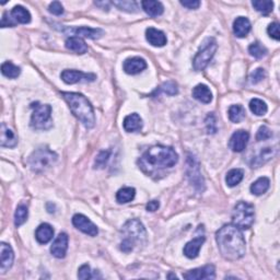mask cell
<instances>
[{"label":"cell","mask_w":280,"mask_h":280,"mask_svg":"<svg viewBox=\"0 0 280 280\" xmlns=\"http://www.w3.org/2000/svg\"><path fill=\"white\" fill-rule=\"evenodd\" d=\"M218 248L223 258L234 262L245 254V239L242 231L234 225L223 226L216 233Z\"/></svg>","instance_id":"6da1fadb"},{"label":"cell","mask_w":280,"mask_h":280,"mask_svg":"<svg viewBox=\"0 0 280 280\" xmlns=\"http://www.w3.org/2000/svg\"><path fill=\"white\" fill-rule=\"evenodd\" d=\"M178 161L179 156L175 150L165 146H156L144 153L139 160V165L145 173L152 174L158 170L174 166Z\"/></svg>","instance_id":"7a4b0ae2"},{"label":"cell","mask_w":280,"mask_h":280,"mask_svg":"<svg viewBox=\"0 0 280 280\" xmlns=\"http://www.w3.org/2000/svg\"><path fill=\"white\" fill-rule=\"evenodd\" d=\"M64 100L68 103L69 109L78 118L83 126L91 129L96 125V115L91 103L88 99L80 93L76 92H62Z\"/></svg>","instance_id":"3957f363"},{"label":"cell","mask_w":280,"mask_h":280,"mask_svg":"<svg viewBox=\"0 0 280 280\" xmlns=\"http://www.w3.org/2000/svg\"><path fill=\"white\" fill-rule=\"evenodd\" d=\"M122 233L123 240L120 242V249L124 253L133 251L136 247L145 242L146 236H147L144 225L138 219H132L125 223Z\"/></svg>","instance_id":"277c9868"},{"label":"cell","mask_w":280,"mask_h":280,"mask_svg":"<svg viewBox=\"0 0 280 280\" xmlns=\"http://www.w3.org/2000/svg\"><path fill=\"white\" fill-rule=\"evenodd\" d=\"M255 220L254 206L247 201H239L232 213V222L239 229L247 230L253 226Z\"/></svg>","instance_id":"5b68a950"},{"label":"cell","mask_w":280,"mask_h":280,"mask_svg":"<svg viewBox=\"0 0 280 280\" xmlns=\"http://www.w3.org/2000/svg\"><path fill=\"white\" fill-rule=\"evenodd\" d=\"M58 156L49 148H40L34 151L29 159V165L32 171L40 173L49 169L57 161Z\"/></svg>","instance_id":"8992f818"},{"label":"cell","mask_w":280,"mask_h":280,"mask_svg":"<svg viewBox=\"0 0 280 280\" xmlns=\"http://www.w3.org/2000/svg\"><path fill=\"white\" fill-rule=\"evenodd\" d=\"M33 113L31 116V126L34 129L46 131L53 126L51 120V106L49 104H41L40 102L32 103Z\"/></svg>","instance_id":"52a82bcc"},{"label":"cell","mask_w":280,"mask_h":280,"mask_svg":"<svg viewBox=\"0 0 280 280\" xmlns=\"http://www.w3.org/2000/svg\"><path fill=\"white\" fill-rule=\"evenodd\" d=\"M218 49L217 41L214 37H207L206 40L202 42L199 50H198L197 55L195 56L193 62L194 69L196 71H201L208 66V64L212 62L214 53Z\"/></svg>","instance_id":"ba28073f"},{"label":"cell","mask_w":280,"mask_h":280,"mask_svg":"<svg viewBox=\"0 0 280 280\" xmlns=\"http://www.w3.org/2000/svg\"><path fill=\"white\" fill-rule=\"evenodd\" d=\"M62 80L67 84H75L78 82H91L97 79L94 74H84L82 71L74 70V69H66L62 72Z\"/></svg>","instance_id":"9c48e42d"},{"label":"cell","mask_w":280,"mask_h":280,"mask_svg":"<svg viewBox=\"0 0 280 280\" xmlns=\"http://www.w3.org/2000/svg\"><path fill=\"white\" fill-rule=\"evenodd\" d=\"M187 162H188L189 181H191L192 185H194V187H195L198 192H202L205 189V182L200 174L199 166H198L196 159H194L193 157H189Z\"/></svg>","instance_id":"30bf717a"},{"label":"cell","mask_w":280,"mask_h":280,"mask_svg":"<svg viewBox=\"0 0 280 280\" xmlns=\"http://www.w3.org/2000/svg\"><path fill=\"white\" fill-rule=\"evenodd\" d=\"M72 225H74L77 229L90 236H96L99 233L97 226L94 225L89 218L81 214H77L72 217Z\"/></svg>","instance_id":"8fae6325"},{"label":"cell","mask_w":280,"mask_h":280,"mask_svg":"<svg viewBox=\"0 0 280 280\" xmlns=\"http://www.w3.org/2000/svg\"><path fill=\"white\" fill-rule=\"evenodd\" d=\"M187 280H202V279H214L216 278V269L214 265H206L199 268H195L187 271L183 275Z\"/></svg>","instance_id":"7c38bea8"},{"label":"cell","mask_w":280,"mask_h":280,"mask_svg":"<svg viewBox=\"0 0 280 280\" xmlns=\"http://www.w3.org/2000/svg\"><path fill=\"white\" fill-rule=\"evenodd\" d=\"M62 31L66 34H70L72 36H77V37H87V38H91V40H97V38H100L103 34H104V31L102 29H92V28H87V27H82V28H66L63 29Z\"/></svg>","instance_id":"4fadbf2b"},{"label":"cell","mask_w":280,"mask_h":280,"mask_svg":"<svg viewBox=\"0 0 280 280\" xmlns=\"http://www.w3.org/2000/svg\"><path fill=\"white\" fill-rule=\"evenodd\" d=\"M249 140V133L247 131H238L231 136L229 146L230 149L234 152H242L247 148V143Z\"/></svg>","instance_id":"5bb4252c"},{"label":"cell","mask_w":280,"mask_h":280,"mask_svg":"<svg viewBox=\"0 0 280 280\" xmlns=\"http://www.w3.org/2000/svg\"><path fill=\"white\" fill-rule=\"evenodd\" d=\"M0 255H1V261H0V270H1V274H6L8 270H9L12 265H14V260H15V253L14 249L10 247L9 244H7L5 242H2L0 244Z\"/></svg>","instance_id":"9a60e30c"},{"label":"cell","mask_w":280,"mask_h":280,"mask_svg":"<svg viewBox=\"0 0 280 280\" xmlns=\"http://www.w3.org/2000/svg\"><path fill=\"white\" fill-rule=\"evenodd\" d=\"M68 235L66 233H59L57 238L51 244L50 247V253L53 254V256L56 258H64L67 254L68 249Z\"/></svg>","instance_id":"2e32d148"},{"label":"cell","mask_w":280,"mask_h":280,"mask_svg":"<svg viewBox=\"0 0 280 280\" xmlns=\"http://www.w3.org/2000/svg\"><path fill=\"white\" fill-rule=\"evenodd\" d=\"M124 71L128 75H138L147 68V63L144 58L132 57L127 58L123 65Z\"/></svg>","instance_id":"e0dca14e"},{"label":"cell","mask_w":280,"mask_h":280,"mask_svg":"<svg viewBox=\"0 0 280 280\" xmlns=\"http://www.w3.org/2000/svg\"><path fill=\"white\" fill-rule=\"evenodd\" d=\"M206 238L204 235H199L197 236L192 241H189V242L185 245L184 247V255L186 256L187 258H196L198 255H199V251L202 247V244L205 243Z\"/></svg>","instance_id":"ac0fdd59"},{"label":"cell","mask_w":280,"mask_h":280,"mask_svg":"<svg viewBox=\"0 0 280 280\" xmlns=\"http://www.w3.org/2000/svg\"><path fill=\"white\" fill-rule=\"evenodd\" d=\"M146 38L149 42V44L156 47H162L166 44V36L162 31L154 28H148L146 30Z\"/></svg>","instance_id":"d6986e66"},{"label":"cell","mask_w":280,"mask_h":280,"mask_svg":"<svg viewBox=\"0 0 280 280\" xmlns=\"http://www.w3.org/2000/svg\"><path fill=\"white\" fill-rule=\"evenodd\" d=\"M0 132H1V137H0V145H1V147L15 148L16 144H18V139H16L15 132L5 123L1 124Z\"/></svg>","instance_id":"ffe728a7"},{"label":"cell","mask_w":280,"mask_h":280,"mask_svg":"<svg viewBox=\"0 0 280 280\" xmlns=\"http://www.w3.org/2000/svg\"><path fill=\"white\" fill-rule=\"evenodd\" d=\"M251 31V22L245 16H239L233 22V32L235 36L238 37H247V34Z\"/></svg>","instance_id":"44dd1931"},{"label":"cell","mask_w":280,"mask_h":280,"mask_svg":"<svg viewBox=\"0 0 280 280\" xmlns=\"http://www.w3.org/2000/svg\"><path fill=\"white\" fill-rule=\"evenodd\" d=\"M54 236V229L53 227L49 223H42V225L38 226V228L35 231V238L37 240L38 243L41 244H46L49 243V241H51Z\"/></svg>","instance_id":"7402d4cb"},{"label":"cell","mask_w":280,"mask_h":280,"mask_svg":"<svg viewBox=\"0 0 280 280\" xmlns=\"http://www.w3.org/2000/svg\"><path fill=\"white\" fill-rule=\"evenodd\" d=\"M123 126L127 132H139L143 128V119L137 113H132L125 117Z\"/></svg>","instance_id":"603a6c76"},{"label":"cell","mask_w":280,"mask_h":280,"mask_svg":"<svg viewBox=\"0 0 280 280\" xmlns=\"http://www.w3.org/2000/svg\"><path fill=\"white\" fill-rule=\"evenodd\" d=\"M193 98L201 103L208 104L213 101V93L206 84H197L193 89Z\"/></svg>","instance_id":"cb8c5ba5"},{"label":"cell","mask_w":280,"mask_h":280,"mask_svg":"<svg viewBox=\"0 0 280 280\" xmlns=\"http://www.w3.org/2000/svg\"><path fill=\"white\" fill-rule=\"evenodd\" d=\"M66 47L77 54H85L88 51V45L81 37L70 36L66 40Z\"/></svg>","instance_id":"d4e9b609"},{"label":"cell","mask_w":280,"mask_h":280,"mask_svg":"<svg viewBox=\"0 0 280 280\" xmlns=\"http://www.w3.org/2000/svg\"><path fill=\"white\" fill-rule=\"evenodd\" d=\"M143 9L145 10L146 14L150 16H159L163 14L165 11V7H163L160 1H154V0H145L141 2Z\"/></svg>","instance_id":"484cf974"},{"label":"cell","mask_w":280,"mask_h":280,"mask_svg":"<svg viewBox=\"0 0 280 280\" xmlns=\"http://www.w3.org/2000/svg\"><path fill=\"white\" fill-rule=\"evenodd\" d=\"M11 16H14L16 23L28 24L31 22V14L22 6H16L11 10Z\"/></svg>","instance_id":"4316f807"},{"label":"cell","mask_w":280,"mask_h":280,"mask_svg":"<svg viewBox=\"0 0 280 280\" xmlns=\"http://www.w3.org/2000/svg\"><path fill=\"white\" fill-rule=\"evenodd\" d=\"M269 185H270L269 180L265 178V176H263V178L256 180L255 182L251 185V193L253 194V195L261 196L263 195V194H265L267 191H268Z\"/></svg>","instance_id":"83f0119b"},{"label":"cell","mask_w":280,"mask_h":280,"mask_svg":"<svg viewBox=\"0 0 280 280\" xmlns=\"http://www.w3.org/2000/svg\"><path fill=\"white\" fill-rule=\"evenodd\" d=\"M161 93L167 94V96H175V94L179 93L178 84H176L174 81H167V82H165L162 85H160V87L151 94V97H157Z\"/></svg>","instance_id":"f1b7e54d"},{"label":"cell","mask_w":280,"mask_h":280,"mask_svg":"<svg viewBox=\"0 0 280 280\" xmlns=\"http://www.w3.org/2000/svg\"><path fill=\"white\" fill-rule=\"evenodd\" d=\"M136 195V189L133 187H124L120 188L116 194V200L119 204H127V202L132 201Z\"/></svg>","instance_id":"f546056e"},{"label":"cell","mask_w":280,"mask_h":280,"mask_svg":"<svg viewBox=\"0 0 280 280\" xmlns=\"http://www.w3.org/2000/svg\"><path fill=\"white\" fill-rule=\"evenodd\" d=\"M243 178H244L243 170L233 169L228 172V174L226 176V182L228 184V186L234 187L241 183V181L243 180Z\"/></svg>","instance_id":"4dcf8cb0"},{"label":"cell","mask_w":280,"mask_h":280,"mask_svg":"<svg viewBox=\"0 0 280 280\" xmlns=\"http://www.w3.org/2000/svg\"><path fill=\"white\" fill-rule=\"evenodd\" d=\"M228 114H229V118L232 123H240L242 122V120L245 118V110L242 105L240 104H236V105H231L229 112H228Z\"/></svg>","instance_id":"1f68e13d"},{"label":"cell","mask_w":280,"mask_h":280,"mask_svg":"<svg viewBox=\"0 0 280 280\" xmlns=\"http://www.w3.org/2000/svg\"><path fill=\"white\" fill-rule=\"evenodd\" d=\"M1 72L2 75L9 79L18 78L21 74L20 67L16 66L11 62H6L1 65Z\"/></svg>","instance_id":"d6a6232c"},{"label":"cell","mask_w":280,"mask_h":280,"mask_svg":"<svg viewBox=\"0 0 280 280\" xmlns=\"http://www.w3.org/2000/svg\"><path fill=\"white\" fill-rule=\"evenodd\" d=\"M252 6L255 8V10L265 16L269 15L274 9V2L270 0H254Z\"/></svg>","instance_id":"836d02e7"},{"label":"cell","mask_w":280,"mask_h":280,"mask_svg":"<svg viewBox=\"0 0 280 280\" xmlns=\"http://www.w3.org/2000/svg\"><path fill=\"white\" fill-rule=\"evenodd\" d=\"M249 110L252 111V113L257 116H263L267 113L268 107H267V104L263 100H260V99H253V100H251V102H249Z\"/></svg>","instance_id":"e575fe53"},{"label":"cell","mask_w":280,"mask_h":280,"mask_svg":"<svg viewBox=\"0 0 280 280\" xmlns=\"http://www.w3.org/2000/svg\"><path fill=\"white\" fill-rule=\"evenodd\" d=\"M29 210L28 207L25 205H19L16 207V214H15V225L16 227L22 226L23 223L28 220Z\"/></svg>","instance_id":"d590c367"},{"label":"cell","mask_w":280,"mask_h":280,"mask_svg":"<svg viewBox=\"0 0 280 280\" xmlns=\"http://www.w3.org/2000/svg\"><path fill=\"white\" fill-rule=\"evenodd\" d=\"M248 53H249V55L253 56L254 58L262 59V58H264L265 56L267 55V53H268V50H267L266 47L263 46L261 43L255 42V43H253V44L249 45Z\"/></svg>","instance_id":"8d00e7d4"},{"label":"cell","mask_w":280,"mask_h":280,"mask_svg":"<svg viewBox=\"0 0 280 280\" xmlns=\"http://www.w3.org/2000/svg\"><path fill=\"white\" fill-rule=\"evenodd\" d=\"M274 154V149L273 148H265L264 150H262L261 154L258 157H256L254 159L253 162H252V167H258L261 166L262 165H264L265 162H267L269 160V159L273 157Z\"/></svg>","instance_id":"74e56055"},{"label":"cell","mask_w":280,"mask_h":280,"mask_svg":"<svg viewBox=\"0 0 280 280\" xmlns=\"http://www.w3.org/2000/svg\"><path fill=\"white\" fill-rule=\"evenodd\" d=\"M112 5L117 7L119 10H124L127 12H136L138 6L135 1L131 0H119V1H112Z\"/></svg>","instance_id":"f35d334b"},{"label":"cell","mask_w":280,"mask_h":280,"mask_svg":"<svg viewBox=\"0 0 280 280\" xmlns=\"http://www.w3.org/2000/svg\"><path fill=\"white\" fill-rule=\"evenodd\" d=\"M109 159H110V151L103 150V151L98 154L96 162H94V167H96V169H102V167H104L106 165Z\"/></svg>","instance_id":"ab89813d"},{"label":"cell","mask_w":280,"mask_h":280,"mask_svg":"<svg viewBox=\"0 0 280 280\" xmlns=\"http://www.w3.org/2000/svg\"><path fill=\"white\" fill-rule=\"evenodd\" d=\"M266 77V71L263 68H257L249 76V82L252 84H256L264 79Z\"/></svg>","instance_id":"60d3db41"},{"label":"cell","mask_w":280,"mask_h":280,"mask_svg":"<svg viewBox=\"0 0 280 280\" xmlns=\"http://www.w3.org/2000/svg\"><path fill=\"white\" fill-rule=\"evenodd\" d=\"M271 136H273V132H271L270 129L267 126H262L260 127V129H258L256 139L258 141L267 140V139H269V138H271Z\"/></svg>","instance_id":"b9f144b4"},{"label":"cell","mask_w":280,"mask_h":280,"mask_svg":"<svg viewBox=\"0 0 280 280\" xmlns=\"http://www.w3.org/2000/svg\"><path fill=\"white\" fill-rule=\"evenodd\" d=\"M78 278L79 279H91L93 278V276H92V271H91V268H90V266L87 265V264H84L82 265L79 268L78 270Z\"/></svg>","instance_id":"7bdbcfd3"},{"label":"cell","mask_w":280,"mask_h":280,"mask_svg":"<svg viewBox=\"0 0 280 280\" xmlns=\"http://www.w3.org/2000/svg\"><path fill=\"white\" fill-rule=\"evenodd\" d=\"M16 20L14 19V16L9 15L8 12H5L2 15V19H1V28H14L16 27Z\"/></svg>","instance_id":"ee69618b"},{"label":"cell","mask_w":280,"mask_h":280,"mask_svg":"<svg viewBox=\"0 0 280 280\" xmlns=\"http://www.w3.org/2000/svg\"><path fill=\"white\" fill-rule=\"evenodd\" d=\"M267 32H268L269 36L273 37L274 40L279 41L280 40V34H279V23L274 22L269 24L268 29H267Z\"/></svg>","instance_id":"f6af8a7d"},{"label":"cell","mask_w":280,"mask_h":280,"mask_svg":"<svg viewBox=\"0 0 280 280\" xmlns=\"http://www.w3.org/2000/svg\"><path fill=\"white\" fill-rule=\"evenodd\" d=\"M49 11L55 16H62L64 14V7L59 1H53L49 7Z\"/></svg>","instance_id":"bcb514c9"},{"label":"cell","mask_w":280,"mask_h":280,"mask_svg":"<svg viewBox=\"0 0 280 280\" xmlns=\"http://www.w3.org/2000/svg\"><path fill=\"white\" fill-rule=\"evenodd\" d=\"M181 5L183 7L187 8V9H198L200 6V1L198 0H184V1H181Z\"/></svg>","instance_id":"7dc6e473"},{"label":"cell","mask_w":280,"mask_h":280,"mask_svg":"<svg viewBox=\"0 0 280 280\" xmlns=\"http://www.w3.org/2000/svg\"><path fill=\"white\" fill-rule=\"evenodd\" d=\"M159 207H160V202H159V200H151L148 202L147 206H146V208H147L148 212L153 213L159 209Z\"/></svg>","instance_id":"c3c4849f"},{"label":"cell","mask_w":280,"mask_h":280,"mask_svg":"<svg viewBox=\"0 0 280 280\" xmlns=\"http://www.w3.org/2000/svg\"><path fill=\"white\" fill-rule=\"evenodd\" d=\"M96 3L97 6L99 7H101L103 10H109V6L112 5V2H109V1H103V2H99V1H96L94 2Z\"/></svg>","instance_id":"681fc988"},{"label":"cell","mask_w":280,"mask_h":280,"mask_svg":"<svg viewBox=\"0 0 280 280\" xmlns=\"http://www.w3.org/2000/svg\"><path fill=\"white\" fill-rule=\"evenodd\" d=\"M171 277H173V278H178V277H176V276H174V275H169V276H167V278H171Z\"/></svg>","instance_id":"f907efd6"}]
</instances>
